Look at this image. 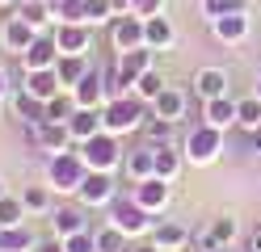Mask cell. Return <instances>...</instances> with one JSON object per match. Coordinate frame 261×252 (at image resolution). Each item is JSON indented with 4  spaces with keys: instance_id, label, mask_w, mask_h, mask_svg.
Here are the masks:
<instances>
[{
    "instance_id": "9",
    "label": "cell",
    "mask_w": 261,
    "mask_h": 252,
    "mask_svg": "<svg viewBox=\"0 0 261 252\" xmlns=\"http://www.w3.org/2000/svg\"><path fill=\"white\" fill-rule=\"evenodd\" d=\"M110 42H114V50H118V55H126V50H139V46H143V17H139V13L114 17Z\"/></svg>"
},
{
    "instance_id": "41",
    "label": "cell",
    "mask_w": 261,
    "mask_h": 252,
    "mask_svg": "<svg viewBox=\"0 0 261 252\" xmlns=\"http://www.w3.org/2000/svg\"><path fill=\"white\" fill-rule=\"evenodd\" d=\"M55 21H80V25H89L85 21V0H63V5L55 9Z\"/></svg>"
},
{
    "instance_id": "33",
    "label": "cell",
    "mask_w": 261,
    "mask_h": 252,
    "mask_svg": "<svg viewBox=\"0 0 261 252\" xmlns=\"http://www.w3.org/2000/svg\"><path fill=\"white\" fill-rule=\"evenodd\" d=\"M160 89H165V76H160L156 67H148V72H143L135 84H130V93H135L139 101H148V105H152V101L160 97Z\"/></svg>"
},
{
    "instance_id": "24",
    "label": "cell",
    "mask_w": 261,
    "mask_h": 252,
    "mask_svg": "<svg viewBox=\"0 0 261 252\" xmlns=\"http://www.w3.org/2000/svg\"><path fill=\"white\" fill-rule=\"evenodd\" d=\"M68 130H72V139H76V143L93 139V134H101V130H106L101 109H76V114H72V122H68Z\"/></svg>"
},
{
    "instance_id": "23",
    "label": "cell",
    "mask_w": 261,
    "mask_h": 252,
    "mask_svg": "<svg viewBox=\"0 0 261 252\" xmlns=\"http://www.w3.org/2000/svg\"><path fill=\"white\" fill-rule=\"evenodd\" d=\"M89 55H59V63H55V76H59V84H63V89H76V84L80 80H85V72H89Z\"/></svg>"
},
{
    "instance_id": "40",
    "label": "cell",
    "mask_w": 261,
    "mask_h": 252,
    "mask_svg": "<svg viewBox=\"0 0 261 252\" xmlns=\"http://www.w3.org/2000/svg\"><path fill=\"white\" fill-rule=\"evenodd\" d=\"M63 252H97V231H76V235H68L63 240Z\"/></svg>"
},
{
    "instance_id": "18",
    "label": "cell",
    "mask_w": 261,
    "mask_h": 252,
    "mask_svg": "<svg viewBox=\"0 0 261 252\" xmlns=\"http://www.w3.org/2000/svg\"><path fill=\"white\" fill-rule=\"evenodd\" d=\"M156 55L160 50H148V46H139V50H126V55H118L114 63H118V72H122V80H126V89L135 84L148 67H156Z\"/></svg>"
},
{
    "instance_id": "4",
    "label": "cell",
    "mask_w": 261,
    "mask_h": 252,
    "mask_svg": "<svg viewBox=\"0 0 261 252\" xmlns=\"http://www.w3.org/2000/svg\"><path fill=\"white\" fill-rule=\"evenodd\" d=\"M219 151H223V130H215V126H194L190 134H186V164H194V168H211L219 160Z\"/></svg>"
},
{
    "instance_id": "21",
    "label": "cell",
    "mask_w": 261,
    "mask_h": 252,
    "mask_svg": "<svg viewBox=\"0 0 261 252\" xmlns=\"http://www.w3.org/2000/svg\"><path fill=\"white\" fill-rule=\"evenodd\" d=\"M202 101H215V97H227V72L223 67H198V76L190 84Z\"/></svg>"
},
{
    "instance_id": "25",
    "label": "cell",
    "mask_w": 261,
    "mask_h": 252,
    "mask_svg": "<svg viewBox=\"0 0 261 252\" xmlns=\"http://www.w3.org/2000/svg\"><path fill=\"white\" fill-rule=\"evenodd\" d=\"M51 227H55V240H68V235L85 231V227H89V223H85V206H59L55 218H51Z\"/></svg>"
},
{
    "instance_id": "50",
    "label": "cell",
    "mask_w": 261,
    "mask_h": 252,
    "mask_svg": "<svg viewBox=\"0 0 261 252\" xmlns=\"http://www.w3.org/2000/svg\"><path fill=\"white\" fill-rule=\"evenodd\" d=\"M5 193H9V189H5V177H0V198H5Z\"/></svg>"
},
{
    "instance_id": "19",
    "label": "cell",
    "mask_w": 261,
    "mask_h": 252,
    "mask_svg": "<svg viewBox=\"0 0 261 252\" xmlns=\"http://www.w3.org/2000/svg\"><path fill=\"white\" fill-rule=\"evenodd\" d=\"M177 42V30H173V21L165 13L160 17H143V46L148 50H169Z\"/></svg>"
},
{
    "instance_id": "31",
    "label": "cell",
    "mask_w": 261,
    "mask_h": 252,
    "mask_svg": "<svg viewBox=\"0 0 261 252\" xmlns=\"http://www.w3.org/2000/svg\"><path fill=\"white\" fill-rule=\"evenodd\" d=\"M236 126L240 130H261V97L253 93V97H244V101H236Z\"/></svg>"
},
{
    "instance_id": "1",
    "label": "cell",
    "mask_w": 261,
    "mask_h": 252,
    "mask_svg": "<svg viewBox=\"0 0 261 252\" xmlns=\"http://www.w3.org/2000/svg\"><path fill=\"white\" fill-rule=\"evenodd\" d=\"M101 122H106L110 134H118V139L122 134H135L148 122V101H139L135 93H122V97H114V101L101 105Z\"/></svg>"
},
{
    "instance_id": "44",
    "label": "cell",
    "mask_w": 261,
    "mask_h": 252,
    "mask_svg": "<svg viewBox=\"0 0 261 252\" xmlns=\"http://www.w3.org/2000/svg\"><path fill=\"white\" fill-rule=\"evenodd\" d=\"M9 89H13V84H9V72H5V67H0V101L9 97Z\"/></svg>"
},
{
    "instance_id": "34",
    "label": "cell",
    "mask_w": 261,
    "mask_h": 252,
    "mask_svg": "<svg viewBox=\"0 0 261 252\" xmlns=\"http://www.w3.org/2000/svg\"><path fill=\"white\" fill-rule=\"evenodd\" d=\"M173 126L177 122H165V118L148 114V122H143V139H148L152 147H165V143H173Z\"/></svg>"
},
{
    "instance_id": "20",
    "label": "cell",
    "mask_w": 261,
    "mask_h": 252,
    "mask_svg": "<svg viewBox=\"0 0 261 252\" xmlns=\"http://www.w3.org/2000/svg\"><path fill=\"white\" fill-rule=\"evenodd\" d=\"M21 89H25L30 97H38V101H51V97H59V93H68V89L59 84L55 67H46V72H25V76H21Z\"/></svg>"
},
{
    "instance_id": "49",
    "label": "cell",
    "mask_w": 261,
    "mask_h": 252,
    "mask_svg": "<svg viewBox=\"0 0 261 252\" xmlns=\"http://www.w3.org/2000/svg\"><path fill=\"white\" fill-rule=\"evenodd\" d=\"M9 5H17V0H0V9H9Z\"/></svg>"
},
{
    "instance_id": "47",
    "label": "cell",
    "mask_w": 261,
    "mask_h": 252,
    "mask_svg": "<svg viewBox=\"0 0 261 252\" xmlns=\"http://www.w3.org/2000/svg\"><path fill=\"white\" fill-rule=\"evenodd\" d=\"M135 252H160V248H156V244H139Z\"/></svg>"
},
{
    "instance_id": "11",
    "label": "cell",
    "mask_w": 261,
    "mask_h": 252,
    "mask_svg": "<svg viewBox=\"0 0 261 252\" xmlns=\"http://www.w3.org/2000/svg\"><path fill=\"white\" fill-rule=\"evenodd\" d=\"M130 198L139 202L143 210L160 214L173 202V181H160V177H148V181H135V189H130Z\"/></svg>"
},
{
    "instance_id": "30",
    "label": "cell",
    "mask_w": 261,
    "mask_h": 252,
    "mask_svg": "<svg viewBox=\"0 0 261 252\" xmlns=\"http://www.w3.org/2000/svg\"><path fill=\"white\" fill-rule=\"evenodd\" d=\"M206 235H211V244L227 248V244H236V235H240V223H236L232 214H219V218H211V223H206Z\"/></svg>"
},
{
    "instance_id": "7",
    "label": "cell",
    "mask_w": 261,
    "mask_h": 252,
    "mask_svg": "<svg viewBox=\"0 0 261 252\" xmlns=\"http://www.w3.org/2000/svg\"><path fill=\"white\" fill-rule=\"evenodd\" d=\"M55 46L59 55H89L93 50V25H80V21H55Z\"/></svg>"
},
{
    "instance_id": "6",
    "label": "cell",
    "mask_w": 261,
    "mask_h": 252,
    "mask_svg": "<svg viewBox=\"0 0 261 252\" xmlns=\"http://www.w3.org/2000/svg\"><path fill=\"white\" fill-rule=\"evenodd\" d=\"M76 198H80L85 210H106V206L118 202V181H114V173H89Z\"/></svg>"
},
{
    "instance_id": "43",
    "label": "cell",
    "mask_w": 261,
    "mask_h": 252,
    "mask_svg": "<svg viewBox=\"0 0 261 252\" xmlns=\"http://www.w3.org/2000/svg\"><path fill=\"white\" fill-rule=\"evenodd\" d=\"M244 252H261V223H257V231L244 240Z\"/></svg>"
},
{
    "instance_id": "14",
    "label": "cell",
    "mask_w": 261,
    "mask_h": 252,
    "mask_svg": "<svg viewBox=\"0 0 261 252\" xmlns=\"http://www.w3.org/2000/svg\"><path fill=\"white\" fill-rule=\"evenodd\" d=\"M72 97H76L80 109H101V105H106V76L97 72V67H89L85 80L72 89Z\"/></svg>"
},
{
    "instance_id": "39",
    "label": "cell",
    "mask_w": 261,
    "mask_h": 252,
    "mask_svg": "<svg viewBox=\"0 0 261 252\" xmlns=\"http://www.w3.org/2000/svg\"><path fill=\"white\" fill-rule=\"evenodd\" d=\"M122 248H130V244H126V235L114 227V223L97 231V252H122Z\"/></svg>"
},
{
    "instance_id": "36",
    "label": "cell",
    "mask_w": 261,
    "mask_h": 252,
    "mask_svg": "<svg viewBox=\"0 0 261 252\" xmlns=\"http://www.w3.org/2000/svg\"><path fill=\"white\" fill-rule=\"evenodd\" d=\"M80 105H76V97L72 93H59V97H51L46 101V122H72V114H76Z\"/></svg>"
},
{
    "instance_id": "32",
    "label": "cell",
    "mask_w": 261,
    "mask_h": 252,
    "mask_svg": "<svg viewBox=\"0 0 261 252\" xmlns=\"http://www.w3.org/2000/svg\"><path fill=\"white\" fill-rule=\"evenodd\" d=\"M51 198H55L51 185H25L21 189V202H25L30 214H51Z\"/></svg>"
},
{
    "instance_id": "29",
    "label": "cell",
    "mask_w": 261,
    "mask_h": 252,
    "mask_svg": "<svg viewBox=\"0 0 261 252\" xmlns=\"http://www.w3.org/2000/svg\"><path fill=\"white\" fill-rule=\"evenodd\" d=\"M181 168H186V151H177L173 143L156 147V177H160V181H177Z\"/></svg>"
},
{
    "instance_id": "42",
    "label": "cell",
    "mask_w": 261,
    "mask_h": 252,
    "mask_svg": "<svg viewBox=\"0 0 261 252\" xmlns=\"http://www.w3.org/2000/svg\"><path fill=\"white\" fill-rule=\"evenodd\" d=\"M165 5H169V0H135V13H139V17H160Z\"/></svg>"
},
{
    "instance_id": "15",
    "label": "cell",
    "mask_w": 261,
    "mask_h": 252,
    "mask_svg": "<svg viewBox=\"0 0 261 252\" xmlns=\"http://www.w3.org/2000/svg\"><path fill=\"white\" fill-rule=\"evenodd\" d=\"M249 30H253L249 13H227V17H215V21H211V34H215L219 42H227V46L244 42V38H249Z\"/></svg>"
},
{
    "instance_id": "3",
    "label": "cell",
    "mask_w": 261,
    "mask_h": 252,
    "mask_svg": "<svg viewBox=\"0 0 261 252\" xmlns=\"http://www.w3.org/2000/svg\"><path fill=\"white\" fill-rule=\"evenodd\" d=\"M85 177H89V164L80 160V151H55L46 160V185L55 193H80Z\"/></svg>"
},
{
    "instance_id": "17",
    "label": "cell",
    "mask_w": 261,
    "mask_h": 252,
    "mask_svg": "<svg viewBox=\"0 0 261 252\" xmlns=\"http://www.w3.org/2000/svg\"><path fill=\"white\" fill-rule=\"evenodd\" d=\"M122 173L130 177V185H135V181H148V177H156V147H152V143H143V147H135V151H126Z\"/></svg>"
},
{
    "instance_id": "27",
    "label": "cell",
    "mask_w": 261,
    "mask_h": 252,
    "mask_svg": "<svg viewBox=\"0 0 261 252\" xmlns=\"http://www.w3.org/2000/svg\"><path fill=\"white\" fill-rule=\"evenodd\" d=\"M17 17H21V21H30L38 34H46V25L55 21V9L46 5V0H17Z\"/></svg>"
},
{
    "instance_id": "35",
    "label": "cell",
    "mask_w": 261,
    "mask_h": 252,
    "mask_svg": "<svg viewBox=\"0 0 261 252\" xmlns=\"http://www.w3.org/2000/svg\"><path fill=\"white\" fill-rule=\"evenodd\" d=\"M25 202L21 198H13V193H5V198H0V227H21L25 223Z\"/></svg>"
},
{
    "instance_id": "5",
    "label": "cell",
    "mask_w": 261,
    "mask_h": 252,
    "mask_svg": "<svg viewBox=\"0 0 261 252\" xmlns=\"http://www.w3.org/2000/svg\"><path fill=\"white\" fill-rule=\"evenodd\" d=\"M110 223L118 227L126 240H139V235H148V231H152L156 214H152V210H143L135 198H118V202L110 206Z\"/></svg>"
},
{
    "instance_id": "12",
    "label": "cell",
    "mask_w": 261,
    "mask_h": 252,
    "mask_svg": "<svg viewBox=\"0 0 261 252\" xmlns=\"http://www.w3.org/2000/svg\"><path fill=\"white\" fill-rule=\"evenodd\" d=\"M34 38H38V30L30 25V21H21L17 13L0 21V46H5L9 55H21V50H30V42H34Z\"/></svg>"
},
{
    "instance_id": "48",
    "label": "cell",
    "mask_w": 261,
    "mask_h": 252,
    "mask_svg": "<svg viewBox=\"0 0 261 252\" xmlns=\"http://www.w3.org/2000/svg\"><path fill=\"white\" fill-rule=\"evenodd\" d=\"M253 93H257V97H261V72H257V89H253Z\"/></svg>"
},
{
    "instance_id": "46",
    "label": "cell",
    "mask_w": 261,
    "mask_h": 252,
    "mask_svg": "<svg viewBox=\"0 0 261 252\" xmlns=\"http://www.w3.org/2000/svg\"><path fill=\"white\" fill-rule=\"evenodd\" d=\"M190 252H227V248H219V244H194Z\"/></svg>"
},
{
    "instance_id": "2",
    "label": "cell",
    "mask_w": 261,
    "mask_h": 252,
    "mask_svg": "<svg viewBox=\"0 0 261 252\" xmlns=\"http://www.w3.org/2000/svg\"><path fill=\"white\" fill-rule=\"evenodd\" d=\"M76 151H80V160L89 164V173H118L122 168V139L118 134H110V130H101V134H93V139H85V143H76Z\"/></svg>"
},
{
    "instance_id": "22",
    "label": "cell",
    "mask_w": 261,
    "mask_h": 252,
    "mask_svg": "<svg viewBox=\"0 0 261 252\" xmlns=\"http://www.w3.org/2000/svg\"><path fill=\"white\" fill-rule=\"evenodd\" d=\"M202 122L215 126V130H232V126H236V101H232V97L202 101Z\"/></svg>"
},
{
    "instance_id": "16",
    "label": "cell",
    "mask_w": 261,
    "mask_h": 252,
    "mask_svg": "<svg viewBox=\"0 0 261 252\" xmlns=\"http://www.w3.org/2000/svg\"><path fill=\"white\" fill-rule=\"evenodd\" d=\"M186 105H190V97L181 93V89H173V84H165V89H160V97L152 101V114L156 118H165V122H181L186 118Z\"/></svg>"
},
{
    "instance_id": "51",
    "label": "cell",
    "mask_w": 261,
    "mask_h": 252,
    "mask_svg": "<svg viewBox=\"0 0 261 252\" xmlns=\"http://www.w3.org/2000/svg\"><path fill=\"white\" fill-rule=\"evenodd\" d=\"M46 5H51V9H59V5H63V0H46Z\"/></svg>"
},
{
    "instance_id": "52",
    "label": "cell",
    "mask_w": 261,
    "mask_h": 252,
    "mask_svg": "<svg viewBox=\"0 0 261 252\" xmlns=\"http://www.w3.org/2000/svg\"><path fill=\"white\" fill-rule=\"evenodd\" d=\"M122 252H135V248H122Z\"/></svg>"
},
{
    "instance_id": "8",
    "label": "cell",
    "mask_w": 261,
    "mask_h": 252,
    "mask_svg": "<svg viewBox=\"0 0 261 252\" xmlns=\"http://www.w3.org/2000/svg\"><path fill=\"white\" fill-rule=\"evenodd\" d=\"M190 240H194V231L186 223H177V218H156L148 231V244H156L160 252H181V248H190Z\"/></svg>"
},
{
    "instance_id": "28",
    "label": "cell",
    "mask_w": 261,
    "mask_h": 252,
    "mask_svg": "<svg viewBox=\"0 0 261 252\" xmlns=\"http://www.w3.org/2000/svg\"><path fill=\"white\" fill-rule=\"evenodd\" d=\"M0 252H38V240L25 223L21 227H0Z\"/></svg>"
},
{
    "instance_id": "38",
    "label": "cell",
    "mask_w": 261,
    "mask_h": 252,
    "mask_svg": "<svg viewBox=\"0 0 261 252\" xmlns=\"http://www.w3.org/2000/svg\"><path fill=\"white\" fill-rule=\"evenodd\" d=\"M202 13H206V21L227 17V13H249V0H202Z\"/></svg>"
},
{
    "instance_id": "26",
    "label": "cell",
    "mask_w": 261,
    "mask_h": 252,
    "mask_svg": "<svg viewBox=\"0 0 261 252\" xmlns=\"http://www.w3.org/2000/svg\"><path fill=\"white\" fill-rule=\"evenodd\" d=\"M13 114H17L25 126H38V122H46V101L30 97V93L21 89V93H13Z\"/></svg>"
},
{
    "instance_id": "13",
    "label": "cell",
    "mask_w": 261,
    "mask_h": 252,
    "mask_svg": "<svg viewBox=\"0 0 261 252\" xmlns=\"http://www.w3.org/2000/svg\"><path fill=\"white\" fill-rule=\"evenodd\" d=\"M30 139H34L42 151H72V130H68V122H38V126H30Z\"/></svg>"
},
{
    "instance_id": "45",
    "label": "cell",
    "mask_w": 261,
    "mask_h": 252,
    "mask_svg": "<svg viewBox=\"0 0 261 252\" xmlns=\"http://www.w3.org/2000/svg\"><path fill=\"white\" fill-rule=\"evenodd\" d=\"M38 252H63V240H46V244H38Z\"/></svg>"
},
{
    "instance_id": "10",
    "label": "cell",
    "mask_w": 261,
    "mask_h": 252,
    "mask_svg": "<svg viewBox=\"0 0 261 252\" xmlns=\"http://www.w3.org/2000/svg\"><path fill=\"white\" fill-rule=\"evenodd\" d=\"M21 67L25 72H46V67H55L59 63V46H55V34L46 30V34H38L34 42H30V50H21Z\"/></svg>"
},
{
    "instance_id": "37",
    "label": "cell",
    "mask_w": 261,
    "mask_h": 252,
    "mask_svg": "<svg viewBox=\"0 0 261 252\" xmlns=\"http://www.w3.org/2000/svg\"><path fill=\"white\" fill-rule=\"evenodd\" d=\"M114 0H85V21L89 25H114Z\"/></svg>"
}]
</instances>
